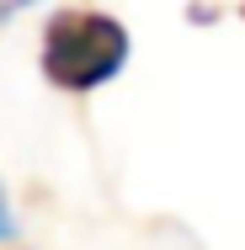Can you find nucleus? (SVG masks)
Listing matches in <instances>:
<instances>
[{
    "mask_svg": "<svg viewBox=\"0 0 245 250\" xmlns=\"http://www.w3.org/2000/svg\"><path fill=\"white\" fill-rule=\"evenodd\" d=\"M128 27L107 11H91V5H64L53 11L48 27H43V48H38V64H43V80L53 91H69V96H86L107 80L123 75L128 64Z\"/></svg>",
    "mask_w": 245,
    "mask_h": 250,
    "instance_id": "obj_1",
    "label": "nucleus"
},
{
    "mask_svg": "<svg viewBox=\"0 0 245 250\" xmlns=\"http://www.w3.org/2000/svg\"><path fill=\"white\" fill-rule=\"evenodd\" d=\"M16 234V218H11V202H5V187H0V240Z\"/></svg>",
    "mask_w": 245,
    "mask_h": 250,
    "instance_id": "obj_2",
    "label": "nucleus"
},
{
    "mask_svg": "<svg viewBox=\"0 0 245 250\" xmlns=\"http://www.w3.org/2000/svg\"><path fill=\"white\" fill-rule=\"evenodd\" d=\"M240 16H245V0H240Z\"/></svg>",
    "mask_w": 245,
    "mask_h": 250,
    "instance_id": "obj_3",
    "label": "nucleus"
}]
</instances>
